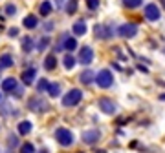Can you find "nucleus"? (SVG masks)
<instances>
[{"label":"nucleus","mask_w":165,"mask_h":153,"mask_svg":"<svg viewBox=\"0 0 165 153\" xmlns=\"http://www.w3.org/2000/svg\"><path fill=\"white\" fill-rule=\"evenodd\" d=\"M53 137H55V140L63 146V148H68V146H72L75 142V137H73V133L68 128H57L55 133H53Z\"/></svg>","instance_id":"f257e3e1"},{"label":"nucleus","mask_w":165,"mask_h":153,"mask_svg":"<svg viewBox=\"0 0 165 153\" xmlns=\"http://www.w3.org/2000/svg\"><path fill=\"white\" fill-rule=\"evenodd\" d=\"M95 84H97L101 89H108L114 84V75L110 69H101L99 73H95Z\"/></svg>","instance_id":"f03ea898"},{"label":"nucleus","mask_w":165,"mask_h":153,"mask_svg":"<svg viewBox=\"0 0 165 153\" xmlns=\"http://www.w3.org/2000/svg\"><path fill=\"white\" fill-rule=\"evenodd\" d=\"M81 100H82V91L77 89V88H73L63 97V106L64 108H73V106H77Z\"/></svg>","instance_id":"7ed1b4c3"},{"label":"nucleus","mask_w":165,"mask_h":153,"mask_svg":"<svg viewBox=\"0 0 165 153\" xmlns=\"http://www.w3.org/2000/svg\"><path fill=\"white\" fill-rule=\"evenodd\" d=\"M97 106H99V109H101L105 115H116V113H118V104H116L114 100L106 99V97H103V99H99Z\"/></svg>","instance_id":"20e7f679"},{"label":"nucleus","mask_w":165,"mask_h":153,"mask_svg":"<svg viewBox=\"0 0 165 153\" xmlns=\"http://www.w3.org/2000/svg\"><path fill=\"white\" fill-rule=\"evenodd\" d=\"M143 15H145V18L149 22H158L161 18V9L156 4H147L145 9H143Z\"/></svg>","instance_id":"39448f33"},{"label":"nucleus","mask_w":165,"mask_h":153,"mask_svg":"<svg viewBox=\"0 0 165 153\" xmlns=\"http://www.w3.org/2000/svg\"><path fill=\"white\" fill-rule=\"evenodd\" d=\"M118 35L123 38H134L138 35V26L132 22H127V24H121L118 27Z\"/></svg>","instance_id":"423d86ee"},{"label":"nucleus","mask_w":165,"mask_h":153,"mask_svg":"<svg viewBox=\"0 0 165 153\" xmlns=\"http://www.w3.org/2000/svg\"><path fill=\"white\" fill-rule=\"evenodd\" d=\"M94 33H95V38H110L116 33V29H112V26H106V24H95Z\"/></svg>","instance_id":"0eeeda50"},{"label":"nucleus","mask_w":165,"mask_h":153,"mask_svg":"<svg viewBox=\"0 0 165 153\" xmlns=\"http://www.w3.org/2000/svg\"><path fill=\"white\" fill-rule=\"evenodd\" d=\"M82 142L88 144V146H94L95 142H99V138H101V131L99 129H86V131H82Z\"/></svg>","instance_id":"6e6552de"},{"label":"nucleus","mask_w":165,"mask_h":153,"mask_svg":"<svg viewBox=\"0 0 165 153\" xmlns=\"http://www.w3.org/2000/svg\"><path fill=\"white\" fill-rule=\"evenodd\" d=\"M92 60H94V49L90 46H85V47H81V51H79V62L82 66H90L92 64Z\"/></svg>","instance_id":"1a4fd4ad"},{"label":"nucleus","mask_w":165,"mask_h":153,"mask_svg":"<svg viewBox=\"0 0 165 153\" xmlns=\"http://www.w3.org/2000/svg\"><path fill=\"white\" fill-rule=\"evenodd\" d=\"M28 108H30L31 111H39V109H42V111H46L48 109V104L40 99L39 95H35V97H31L30 100H28Z\"/></svg>","instance_id":"9d476101"},{"label":"nucleus","mask_w":165,"mask_h":153,"mask_svg":"<svg viewBox=\"0 0 165 153\" xmlns=\"http://www.w3.org/2000/svg\"><path fill=\"white\" fill-rule=\"evenodd\" d=\"M88 31V27H86V22L85 20H75L73 26H72V33L75 35V37H85Z\"/></svg>","instance_id":"9b49d317"},{"label":"nucleus","mask_w":165,"mask_h":153,"mask_svg":"<svg viewBox=\"0 0 165 153\" xmlns=\"http://www.w3.org/2000/svg\"><path fill=\"white\" fill-rule=\"evenodd\" d=\"M37 79V67H33V66H30L28 69H24V73H22V82L26 86H30V84H33V80Z\"/></svg>","instance_id":"f8f14e48"},{"label":"nucleus","mask_w":165,"mask_h":153,"mask_svg":"<svg viewBox=\"0 0 165 153\" xmlns=\"http://www.w3.org/2000/svg\"><path fill=\"white\" fill-rule=\"evenodd\" d=\"M94 80H95V73L92 71V69H85V71L79 75V82L85 84V86H90Z\"/></svg>","instance_id":"ddd939ff"},{"label":"nucleus","mask_w":165,"mask_h":153,"mask_svg":"<svg viewBox=\"0 0 165 153\" xmlns=\"http://www.w3.org/2000/svg\"><path fill=\"white\" fill-rule=\"evenodd\" d=\"M15 88H17V79H13V76H8V79H4L2 82V91L4 93H13L15 91Z\"/></svg>","instance_id":"4468645a"},{"label":"nucleus","mask_w":165,"mask_h":153,"mask_svg":"<svg viewBox=\"0 0 165 153\" xmlns=\"http://www.w3.org/2000/svg\"><path fill=\"white\" fill-rule=\"evenodd\" d=\"M22 26L26 27V29H35V27L39 26V18L35 15H28L24 20H22Z\"/></svg>","instance_id":"2eb2a0df"},{"label":"nucleus","mask_w":165,"mask_h":153,"mask_svg":"<svg viewBox=\"0 0 165 153\" xmlns=\"http://www.w3.org/2000/svg\"><path fill=\"white\" fill-rule=\"evenodd\" d=\"M51 11H53V4L50 2V0H44V2L39 6V15L40 17H48Z\"/></svg>","instance_id":"dca6fc26"},{"label":"nucleus","mask_w":165,"mask_h":153,"mask_svg":"<svg viewBox=\"0 0 165 153\" xmlns=\"http://www.w3.org/2000/svg\"><path fill=\"white\" fill-rule=\"evenodd\" d=\"M55 67H57V57H55V53H51V55H48V57L44 58V69L53 71Z\"/></svg>","instance_id":"f3484780"},{"label":"nucleus","mask_w":165,"mask_h":153,"mask_svg":"<svg viewBox=\"0 0 165 153\" xmlns=\"http://www.w3.org/2000/svg\"><path fill=\"white\" fill-rule=\"evenodd\" d=\"M31 129H33V126H31V122H30V120H22V122H18V135L26 137L28 133H31Z\"/></svg>","instance_id":"a211bd4d"},{"label":"nucleus","mask_w":165,"mask_h":153,"mask_svg":"<svg viewBox=\"0 0 165 153\" xmlns=\"http://www.w3.org/2000/svg\"><path fill=\"white\" fill-rule=\"evenodd\" d=\"M46 93L50 95L51 99H55V97H59V95H61V84H57V82H50V84H48Z\"/></svg>","instance_id":"6ab92c4d"},{"label":"nucleus","mask_w":165,"mask_h":153,"mask_svg":"<svg viewBox=\"0 0 165 153\" xmlns=\"http://www.w3.org/2000/svg\"><path fill=\"white\" fill-rule=\"evenodd\" d=\"M13 64H15V60H13V57L9 53H4L2 57H0V67L6 69V67H11Z\"/></svg>","instance_id":"aec40b11"},{"label":"nucleus","mask_w":165,"mask_h":153,"mask_svg":"<svg viewBox=\"0 0 165 153\" xmlns=\"http://www.w3.org/2000/svg\"><path fill=\"white\" fill-rule=\"evenodd\" d=\"M121 4H123V8H127V9H136L143 4V0H121Z\"/></svg>","instance_id":"412c9836"},{"label":"nucleus","mask_w":165,"mask_h":153,"mask_svg":"<svg viewBox=\"0 0 165 153\" xmlns=\"http://www.w3.org/2000/svg\"><path fill=\"white\" fill-rule=\"evenodd\" d=\"M63 64H64V67L68 69V71L75 67V58L72 57V53H66V55H64V58H63Z\"/></svg>","instance_id":"4be33fe9"},{"label":"nucleus","mask_w":165,"mask_h":153,"mask_svg":"<svg viewBox=\"0 0 165 153\" xmlns=\"http://www.w3.org/2000/svg\"><path fill=\"white\" fill-rule=\"evenodd\" d=\"M31 49H33V40H31V37H26L22 40V51L24 53H30Z\"/></svg>","instance_id":"5701e85b"},{"label":"nucleus","mask_w":165,"mask_h":153,"mask_svg":"<svg viewBox=\"0 0 165 153\" xmlns=\"http://www.w3.org/2000/svg\"><path fill=\"white\" fill-rule=\"evenodd\" d=\"M77 11V0H68L66 2V13L68 15H73Z\"/></svg>","instance_id":"b1692460"},{"label":"nucleus","mask_w":165,"mask_h":153,"mask_svg":"<svg viewBox=\"0 0 165 153\" xmlns=\"http://www.w3.org/2000/svg\"><path fill=\"white\" fill-rule=\"evenodd\" d=\"M48 44H50V37H42V40H39V44H37V51H44L46 47H48Z\"/></svg>","instance_id":"393cba45"},{"label":"nucleus","mask_w":165,"mask_h":153,"mask_svg":"<svg viewBox=\"0 0 165 153\" xmlns=\"http://www.w3.org/2000/svg\"><path fill=\"white\" fill-rule=\"evenodd\" d=\"M48 84H50V82H48L46 79H40V80H39V84H37V91H39V93H46Z\"/></svg>","instance_id":"a878e982"},{"label":"nucleus","mask_w":165,"mask_h":153,"mask_svg":"<svg viewBox=\"0 0 165 153\" xmlns=\"http://www.w3.org/2000/svg\"><path fill=\"white\" fill-rule=\"evenodd\" d=\"M18 146V137L17 135H9V138H8V148L9 150H15Z\"/></svg>","instance_id":"bb28decb"},{"label":"nucleus","mask_w":165,"mask_h":153,"mask_svg":"<svg viewBox=\"0 0 165 153\" xmlns=\"http://www.w3.org/2000/svg\"><path fill=\"white\" fill-rule=\"evenodd\" d=\"M101 6V0H86V8L90 11H95Z\"/></svg>","instance_id":"cd10ccee"},{"label":"nucleus","mask_w":165,"mask_h":153,"mask_svg":"<svg viewBox=\"0 0 165 153\" xmlns=\"http://www.w3.org/2000/svg\"><path fill=\"white\" fill-rule=\"evenodd\" d=\"M6 15H9V17L17 15V6L15 4H6Z\"/></svg>","instance_id":"c85d7f7f"},{"label":"nucleus","mask_w":165,"mask_h":153,"mask_svg":"<svg viewBox=\"0 0 165 153\" xmlns=\"http://www.w3.org/2000/svg\"><path fill=\"white\" fill-rule=\"evenodd\" d=\"M20 150H22V151H26V153H31V151H35V148H33V144H30V142H24L22 146H20Z\"/></svg>","instance_id":"c756f323"},{"label":"nucleus","mask_w":165,"mask_h":153,"mask_svg":"<svg viewBox=\"0 0 165 153\" xmlns=\"http://www.w3.org/2000/svg\"><path fill=\"white\" fill-rule=\"evenodd\" d=\"M8 33H9V37H17V35H18V29H17V27H11Z\"/></svg>","instance_id":"7c9ffc66"},{"label":"nucleus","mask_w":165,"mask_h":153,"mask_svg":"<svg viewBox=\"0 0 165 153\" xmlns=\"http://www.w3.org/2000/svg\"><path fill=\"white\" fill-rule=\"evenodd\" d=\"M44 27H46V31H51V29H53V22H48V24H44Z\"/></svg>","instance_id":"2f4dec72"},{"label":"nucleus","mask_w":165,"mask_h":153,"mask_svg":"<svg viewBox=\"0 0 165 153\" xmlns=\"http://www.w3.org/2000/svg\"><path fill=\"white\" fill-rule=\"evenodd\" d=\"M158 99H160V100H165V93H161L160 97H158Z\"/></svg>","instance_id":"473e14b6"},{"label":"nucleus","mask_w":165,"mask_h":153,"mask_svg":"<svg viewBox=\"0 0 165 153\" xmlns=\"http://www.w3.org/2000/svg\"><path fill=\"white\" fill-rule=\"evenodd\" d=\"M0 102H2V93H0Z\"/></svg>","instance_id":"72a5a7b5"},{"label":"nucleus","mask_w":165,"mask_h":153,"mask_svg":"<svg viewBox=\"0 0 165 153\" xmlns=\"http://www.w3.org/2000/svg\"><path fill=\"white\" fill-rule=\"evenodd\" d=\"M161 51H163V53H165V47H163V49H161Z\"/></svg>","instance_id":"f704fd0d"}]
</instances>
